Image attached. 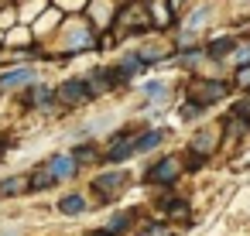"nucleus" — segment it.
I'll list each match as a JSON object with an SVG mask.
<instances>
[{"label": "nucleus", "mask_w": 250, "mask_h": 236, "mask_svg": "<svg viewBox=\"0 0 250 236\" xmlns=\"http://www.w3.org/2000/svg\"><path fill=\"white\" fill-rule=\"evenodd\" d=\"M226 93H229V86H226V82H219V79H195V82H192V99H195V103H202V106H209V103L223 99Z\"/></svg>", "instance_id": "1"}, {"label": "nucleus", "mask_w": 250, "mask_h": 236, "mask_svg": "<svg viewBox=\"0 0 250 236\" xmlns=\"http://www.w3.org/2000/svg\"><path fill=\"white\" fill-rule=\"evenodd\" d=\"M65 106H83V103H89V96H93V89H89V82H83V79H69V82H62L59 86V93H55Z\"/></svg>", "instance_id": "2"}, {"label": "nucleus", "mask_w": 250, "mask_h": 236, "mask_svg": "<svg viewBox=\"0 0 250 236\" xmlns=\"http://www.w3.org/2000/svg\"><path fill=\"white\" fill-rule=\"evenodd\" d=\"M178 171H182L178 157H161V161L147 171V181H154V185H171V181L178 178Z\"/></svg>", "instance_id": "3"}, {"label": "nucleus", "mask_w": 250, "mask_h": 236, "mask_svg": "<svg viewBox=\"0 0 250 236\" xmlns=\"http://www.w3.org/2000/svg\"><path fill=\"white\" fill-rule=\"evenodd\" d=\"M130 154H134V137H120V140H117V144L106 151V157H103V161H110V164H120V161H127Z\"/></svg>", "instance_id": "4"}, {"label": "nucleus", "mask_w": 250, "mask_h": 236, "mask_svg": "<svg viewBox=\"0 0 250 236\" xmlns=\"http://www.w3.org/2000/svg\"><path fill=\"white\" fill-rule=\"evenodd\" d=\"M48 168L55 171V178H69V175H76V154H55L48 161Z\"/></svg>", "instance_id": "5"}, {"label": "nucleus", "mask_w": 250, "mask_h": 236, "mask_svg": "<svg viewBox=\"0 0 250 236\" xmlns=\"http://www.w3.org/2000/svg\"><path fill=\"white\" fill-rule=\"evenodd\" d=\"M124 181H127V178H124L120 171H113V175H100V178H96V192L110 198V195H117V192H120V185H124Z\"/></svg>", "instance_id": "6"}, {"label": "nucleus", "mask_w": 250, "mask_h": 236, "mask_svg": "<svg viewBox=\"0 0 250 236\" xmlns=\"http://www.w3.org/2000/svg\"><path fill=\"white\" fill-rule=\"evenodd\" d=\"M55 185V171L48 168V164H42L31 178H28V188H35V192H42V188H52Z\"/></svg>", "instance_id": "7"}, {"label": "nucleus", "mask_w": 250, "mask_h": 236, "mask_svg": "<svg viewBox=\"0 0 250 236\" xmlns=\"http://www.w3.org/2000/svg\"><path fill=\"white\" fill-rule=\"evenodd\" d=\"M113 82H117V72H113V69H103V72H93L89 89H93V93H106Z\"/></svg>", "instance_id": "8"}, {"label": "nucleus", "mask_w": 250, "mask_h": 236, "mask_svg": "<svg viewBox=\"0 0 250 236\" xmlns=\"http://www.w3.org/2000/svg\"><path fill=\"white\" fill-rule=\"evenodd\" d=\"M31 69H11V72H4L0 76V86H21V82H31Z\"/></svg>", "instance_id": "9"}, {"label": "nucleus", "mask_w": 250, "mask_h": 236, "mask_svg": "<svg viewBox=\"0 0 250 236\" xmlns=\"http://www.w3.org/2000/svg\"><path fill=\"white\" fill-rule=\"evenodd\" d=\"M161 140H165V130H147L144 137L134 140V151H151V147H158Z\"/></svg>", "instance_id": "10"}, {"label": "nucleus", "mask_w": 250, "mask_h": 236, "mask_svg": "<svg viewBox=\"0 0 250 236\" xmlns=\"http://www.w3.org/2000/svg\"><path fill=\"white\" fill-rule=\"evenodd\" d=\"M86 209V198L83 195H65L62 202H59V212H65V216H79Z\"/></svg>", "instance_id": "11"}, {"label": "nucleus", "mask_w": 250, "mask_h": 236, "mask_svg": "<svg viewBox=\"0 0 250 236\" xmlns=\"http://www.w3.org/2000/svg\"><path fill=\"white\" fill-rule=\"evenodd\" d=\"M233 38H216L212 45H209V59H226V55H233Z\"/></svg>", "instance_id": "12"}, {"label": "nucleus", "mask_w": 250, "mask_h": 236, "mask_svg": "<svg viewBox=\"0 0 250 236\" xmlns=\"http://www.w3.org/2000/svg\"><path fill=\"white\" fill-rule=\"evenodd\" d=\"M52 96H55V93H52L48 86H31V93H28V106H45Z\"/></svg>", "instance_id": "13"}, {"label": "nucleus", "mask_w": 250, "mask_h": 236, "mask_svg": "<svg viewBox=\"0 0 250 236\" xmlns=\"http://www.w3.org/2000/svg\"><path fill=\"white\" fill-rule=\"evenodd\" d=\"M24 185H28L24 178H7V181H4V188H0V195H14V192H21Z\"/></svg>", "instance_id": "14"}, {"label": "nucleus", "mask_w": 250, "mask_h": 236, "mask_svg": "<svg viewBox=\"0 0 250 236\" xmlns=\"http://www.w3.org/2000/svg\"><path fill=\"white\" fill-rule=\"evenodd\" d=\"M212 140H216L212 134H202V137H195V144H192V147H195L199 154H209V151H212Z\"/></svg>", "instance_id": "15"}, {"label": "nucleus", "mask_w": 250, "mask_h": 236, "mask_svg": "<svg viewBox=\"0 0 250 236\" xmlns=\"http://www.w3.org/2000/svg\"><path fill=\"white\" fill-rule=\"evenodd\" d=\"M124 226H130V216H127V212H120V216L110 219V233H120Z\"/></svg>", "instance_id": "16"}, {"label": "nucleus", "mask_w": 250, "mask_h": 236, "mask_svg": "<svg viewBox=\"0 0 250 236\" xmlns=\"http://www.w3.org/2000/svg\"><path fill=\"white\" fill-rule=\"evenodd\" d=\"M236 86H240V89H250V62L240 65V72H236Z\"/></svg>", "instance_id": "17"}, {"label": "nucleus", "mask_w": 250, "mask_h": 236, "mask_svg": "<svg viewBox=\"0 0 250 236\" xmlns=\"http://www.w3.org/2000/svg\"><path fill=\"white\" fill-rule=\"evenodd\" d=\"M233 59H236L240 65H247V62H250V45H240V48H233Z\"/></svg>", "instance_id": "18"}, {"label": "nucleus", "mask_w": 250, "mask_h": 236, "mask_svg": "<svg viewBox=\"0 0 250 236\" xmlns=\"http://www.w3.org/2000/svg\"><path fill=\"white\" fill-rule=\"evenodd\" d=\"M185 212H188L185 202H168V216H185Z\"/></svg>", "instance_id": "19"}, {"label": "nucleus", "mask_w": 250, "mask_h": 236, "mask_svg": "<svg viewBox=\"0 0 250 236\" xmlns=\"http://www.w3.org/2000/svg\"><path fill=\"white\" fill-rule=\"evenodd\" d=\"M144 236H171V229H168V226H147Z\"/></svg>", "instance_id": "20"}, {"label": "nucleus", "mask_w": 250, "mask_h": 236, "mask_svg": "<svg viewBox=\"0 0 250 236\" xmlns=\"http://www.w3.org/2000/svg\"><path fill=\"white\" fill-rule=\"evenodd\" d=\"M236 117H243V120H247V123H250V99H247V103H240V106H236Z\"/></svg>", "instance_id": "21"}, {"label": "nucleus", "mask_w": 250, "mask_h": 236, "mask_svg": "<svg viewBox=\"0 0 250 236\" xmlns=\"http://www.w3.org/2000/svg\"><path fill=\"white\" fill-rule=\"evenodd\" d=\"M76 157H83V161H93V147H79V151H76Z\"/></svg>", "instance_id": "22"}, {"label": "nucleus", "mask_w": 250, "mask_h": 236, "mask_svg": "<svg viewBox=\"0 0 250 236\" xmlns=\"http://www.w3.org/2000/svg\"><path fill=\"white\" fill-rule=\"evenodd\" d=\"M0 154H4V144H0Z\"/></svg>", "instance_id": "23"}]
</instances>
